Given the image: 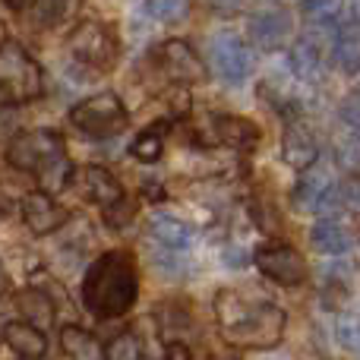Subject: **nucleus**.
Returning <instances> with one entry per match:
<instances>
[{"mask_svg": "<svg viewBox=\"0 0 360 360\" xmlns=\"http://www.w3.org/2000/svg\"><path fill=\"white\" fill-rule=\"evenodd\" d=\"M215 323H218V335L231 348L269 351L285 338L288 316L269 297L247 300L240 291L224 288L215 297Z\"/></svg>", "mask_w": 360, "mask_h": 360, "instance_id": "nucleus-1", "label": "nucleus"}, {"mask_svg": "<svg viewBox=\"0 0 360 360\" xmlns=\"http://www.w3.org/2000/svg\"><path fill=\"white\" fill-rule=\"evenodd\" d=\"M82 307L95 319H120L139 297V262L130 250H108L86 269L79 288Z\"/></svg>", "mask_w": 360, "mask_h": 360, "instance_id": "nucleus-2", "label": "nucleus"}, {"mask_svg": "<svg viewBox=\"0 0 360 360\" xmlns=\"http://www.w3.org/2000/svg\"><path fill=\"white\" fill-rule=\"evenodd\" d=\"M67 48L73 54V63L79 70H86L89 79L111 73L120 60V35L111 22L105 19H79L73 25V32L67 35Z\"/></svg>", "mask_w": 360, "mask_h": 360, "instance_id": "nucleus-3", "label": "nucleus"}, {"mask_svg": "<svg viewBox=\"0 0 360 360\" xmlns=\"http://www.w3.org/2000/svg\"><path fill=\"white\" fill-rule=\"evenodd\" d=\"M0 92L13 105H29V101L41 98L44 92V76L38 60L10 38L0 44Z\"/></svg>", "mask_w": 360, "mask_h": 360, "instance_id": "nucleus-4", "label": "nucleus"}, {"mask_svg": "<svg viewBox=\"0 0 360 360\" xmlns=\"http://www.w3.org/2000/svg\"><path fill=\"white\" fill-rule=\"evenodd\" d=\"M70 124L92 139H114L130 127V111L124 108L120 95L98 92L70 108Z\"/></svg>", "mask_w": 360, "mask_h": 360, "instance_id": "nucleus-5", "label": "nucleus"}, {"mask_svg": "<svg viewBox=\"0 0 360 360\" xmlns=\"http://www.w3.org/2000/svg\"><path fill=\"white\" fill-rule=\"evenodd\" d=\"M60 155H67V143H63L60 133L48 130V127L16 133L6 143V162H10V168L25 171V174H35V171H41L44 165H51Z\"/></svg>", "mask_w": 360, "mask_h": 360, "instance_id": "nucleus-6", "label": "nucleus"}, {"mask_svg": "<svg viewBox=\"0 0 360 360\" xmlns=\"http://www.w3.org/2000/svg\"><path fill=\"white\" fill-rule=\"evenodd\" d=\"M256 269L262 272V278L275 281L281 288H300L310 278V266H307L304 253L297 247H291L288 240H266L256 247L253 253Z\"/></svg>", "mask_w": 360, "mask_h": 360, "instance_id": "nucleus-7", "label": "nucleus"}, {"mask_svg": "<svg viewBox=\"0 0 360 360\" xmlns=\"http://www.w3.org/2000/svg\"><path fill=\"white\" fill-rule=\"evenodd\" d=\"M212 70L228 86H243L253 73V54L237 32H215L209 41Z\"/></svg>", "mask_w": 360, "mask_h": 360, "instance_id": "nucleus-8", "label": "nucleus"}, {"mask_svg": "<svg viewBox=\"0 0 360 360\" xmlns=\"http://www.w3.org/2000/svg\"><path fill=\"white\" fill-rule=\"evenodd\" d=\"M152 60H155L158 73L168 76V79L174 82L177 89L205 82V76H209L202 57L193 51V44L180 41V38H168V41H162L155 48V54H152Z\"/></svg>", "mask_w": 360, "mask_h": 360, "instance_id": "nucleus-9", "label": "nucleus"}, {"mask_svg": "<svg viewBox=\"0 0 360 360\" xmlns=\"http://www.w3.org/2000/svg\"><path fill=\"white\" fill-rule=\"evenodd\" d=\"M247 38L259 51H278L291 38V13L281 4L256 6L247 19Z\"/></svg>", "mask_w": 360, "mask_h": 360, "instance_id": "nucleus-10", "label": "nucleus"}, {"mask_svg": "<svg viewBox=\"0 0 360 360\" xmlns=\"http://www.w3.org/2000/svg\"><path fill=\"white\" fill-rule=\"evenodd\" d=\"M19 212H22L25 228H29L35 237L54 234V231H60L63 224L73 218V212L63 209V205H57L54 199L44 196V193H38V190L25 193L22 202H19Z\"/></svg>", "mask_w": 360, "mask_h": 360, "instance_id": "nucleus-11", "label": "nucleus"}, {"mask_svg": "<svg viewBox=\"0 0 360 360\" xmlns=\"http://www.w3.org/2000/svg\"><path fill=\"white\" fill-rule=\"evenodd\" d=\"M281 158L291 165L294 171L304 174L307 168H313L319 158L316 136L300 124V117H285V133H281Z\"/></svg>", "mask_w": 360, "mask_h": 360, "instance_id": "nucleus-12", "label": "nucleus"}, {"mask_svg": "<svg viewBox=\"0 0 360 360\" xmlns=\"http://www.w3.org/2000/svg\"><path fill=\"white\" fill-rule=\"evenodd\" d=\"M149 240H152V247L165 250V253L186 256L193 243V228L186 221H180L177 215L158 212V215L149 218Z\"/></svg>", "mask_w": 360, "mask_h": 360, "instance_id": "nucleus-13", "label": "nucleus"}, {"mask_svg": "<svg viewBox=\"0 0 360 360\" xmlns=\"http://www.w3.org/2000/svg\"><path fill=\"white\" fill-rule=\"evenodd\" d=\"M212 133H215V139L224 149H234V152H253L262 139L259 127L250 117H237V114H218L212 120Z\"/></svg>", "mask_w": 360, "mask_h": 360, "instance_id": "nucleus-14", "label": "nucleus"}, {"mask_svg": "<svg viewBox=\"0 0 360 360\" xmlns=\"http://www.w3.org/2000/svg\"><path fill=\"white\" fill-rule=\"evenodd\" d=\"M332 174L326 168H307L304 174H300L297 186L291 190V205L294 212H300V215H313V212L319 209V202H323V196L332 190Z\"/></svg>", "mask_w": 360, "mask_h": 360, "instance_id": "nucleus-15", "label": "nucleus"}, {"mask_svg": "<svg viewBox=\"0 0 360 360\" xmlns=\"http://www.w3.org/2000/svg\"><path fill=\"white\" fill-rule=\"evenodd\" d=\"M288 60H291V70L304 82H319V79H323V70H326L323 44H319V38H313L310 32H307V35H300L297 41L291 44Z\"/></svg>", "mask_w": 360, "mask_h": 360, "instance_id": "nucleus-16", "label": "nucleus"}, {"mask_svg": "<svg viewBox=\"0 0 360 360\" xmlns=\"http://www.w3.org/2000/svg\"><path fill=\"white\" fill-rule=\"evenodd\" d=\"M0 338H4L6 348L13 351V360H41L48 354V338H44V332L32 329V326L19 323V319L16 323H6Z\"/></svg>", "mask_w": 360, "mask_h": 360, "instance_id": "nucleus-17", "label": "nucleus"}, {"mask_svg": "<svg viewBox=\"0 0 360 360\" xmlns=\"http://www.w3.org/2000/svg\"><path fill=\"white\" fill-rule=\"evenodd\" d=\"M82 193H86L95 205H101V209H111L114 202H120V199L127 196L124 184L108 168H101V165H89V168L82 171Z\"/></svg>", "mask_w": 360, "mask_h": 360, "instance_id": "nucleus-18", "label": "nucleus"}, {"mask_svg": "<svg viewBox=\"0 0 360 360\" xmlns=\"http://www.w3.org/2000/svg\"><path fill=\"white\" fill-rule=\"evenodd\" d=\"M354 13H351V19H345V22H338L335 29H332V54H335L338 67L348 76H357V70H360V41H357Z\"/></svg>", "mask_w": 360, "mask_h": 360, "instance_id": "nucleus-19", "label": "nucleus"}, {"mask_svg": "<svg viewBox=\"0 0 360 360\" xmlns=\"http://www.w3.org/2000/svg\"><path fill=\"white\" fill-rule=\"evenodd\" d=\"M16 310L22 313L19 323L32 326V329H38V332L51 329L54 319H57V307L51 304L41 291H35V288H22V291H16Z\"/></svg>", "mask_w": 360, "mask_h": 360, "instance_id": "nucleus-20", "label": "nucleus"}, {"mask_svg": "<svg viewBox=\"0 0 360 360\" xmlns=\"http://www.w3.org/2000/svg\"><path fill=\"white\" fill-rule=\"evenodd\" d=\"M310 243L323 256H345L351 250V231L335 218H319L310 228Z\"/></svg>", "mask_w": 360, "mask_h": 360, "instance_id": "nucleus-21", "label": "nucleus"}, {"mask_svg": "<svg viewBox=\"0 0 360 360\" xmlns=\"http://www.w3.org/2000/svg\"><path fill=\"white\" fill-rule=\"evenodd\" d=\"M165 136H168V124H165V120H155V124L143 127L130 143V155L143 165H155L158 158L165 155Z\"/></svg>", "mask_w": 360, "mask_h": 360, "instance_id": "nucleus-22", "label": "nucleus"}, {"mask_svg": "<svg viewBox=\"0 0 360 360\" xmlns=\"http://www.w3.org/2000/svg\"><path fill=\"white\" fill-rule=\"evenodd\" d=\"M60 348L67 360H105L98 338L86 332L82 326H63L60 329Z\"/></svg>", "mask_w": 360, "mask_h": 360, "instance_id": "nucleus-23", "label": "nucleus"}, {"mask_svg": "<svg viewBox=\"0 0 360 360\" xmlns=\"http://www.w3.org/2000/svg\"><path fill=\"white\" fill-rule=\"evenodd\" d=\"M35 180H38V193H44V196L54 199L57 193H63L73 184V162H70V155L54 158L41 171H35Z\"/></svg>", "mask_w": 360, "mask_h": 360, "instance_id": "nucleus-24", "label": "nucleus"}, {"mask_svg": "<svg viewBox=\"0 0 360 360\" xmlns=\"http://www.w3.org/2000/svg\"><path fill=\"white\" fill-rule=\"evenodd\" d=\"M10 10L22 13L25 22L35 25V29H54L70 13V4H44V0H38V4H10Z\"/></svg>", "mask_w": 360, "mask_h": 360, "instance_id": "nucleus-25", "label": "nucleus"}, {"mask_svg": "<svg viewBox=\"0 0 360 360\" xmlns=\"http://www.w3.org/2000/svg\"><path fill=\"white\" fill-rule=\"evenodd\" d=\"M105 360H143V338H139V332H120L108 345Z\"/></svg>", "mask_w": 360, "mask_h": 360, "instance_id": "nucleus-26", "label": "nucleus"}, {"mask_svg": "<svg viewBox=\"0 0 360 360\" xmlns=\"http://www.w3.org/2000/svg\"><path fill=\"white\" fill-rule=\"evenodd\" d=\"M139 10L146 13V16H152L155 22H162V25H174L180 22V19L190 13V4H174V0H162V4H143Z\"/></svg>", "mask_w": 360, "mask_h": 360, "instance_id": "nucleus-27", "label": "nucleus"}, {"mask_svg": "<svg viewBox=\"0 0 360 360\" xmlns=\"http://www.w3.org/2000/svg\"><path fill=\"white\" fill-rule=\"evenodd\" d=\"M297 10L304 13V16L310 19V22L323 25V29H335V25H338L335 19L342 16L345 6H338V4H319V0H316V4H300Z\"/></svg>", "mask_w": 360, "mask_h": 360, "instance_id": "nucleus-28", "label": "nucleus"}, {"mask_svg": "<svg viewBox=\"0 0 360 360\" xmlns=\"http://www.w3.org/2000/svg\"><path fill=\"white\" fill-rule=\"evenodd\" d=\"M133 218H136V202H133L130 196H124L120 202H114L111 209H105V221H108V228H114V231L130 228Z\"/></svg>", "mask_w": 360, "mask_h": 360, "instance_id": "nucleus-29", "label": "nucleus"}, {"mask_svg": "<svg viewBox=\"0 0 360 360\" xmlns=\"http://www.w3.org/2000/svg\"><path fill=\"white\" fill-rule=\"evenodd\" d=\"M357 92L345 95L342 105H338V124L348 130V136H357Z\"/></svg>", "mask_w": 360, "mask_h": 360, "instance_id": "nucleus-30", "label": "nucleus"}, {"mask_svg": "<svg viewBox=\"0 0 360 360\" xmlns=\"http://www.w3.org/2000/svg\"><path fill=\"white\" fill-rule=\"evenodd\" d=\"M335 338H338V345H342L345 351L354 354L357 351V326H354V319H342V323L335 326Z\"/></svg>", "mask_w": 360, "mask_h": 360, "instance_id": "nucleus-31", "label": "nucleus"}, {"mask_svg": "<svg viewBox=\"0 0 360 360\" xmlns=\"http://www.w3.org/2000/svg\"><path fill=\"white\" fill-rule=\"evenodd\" d=\"M221 259H224V266L228 269H247L250 266V253L240 247V243H237V247L234 243H228V247L221 250Z\"/></svg>", "mask_w": 360, "mask_h": 360, "instance_id": "nucleus-32", "label": "nucleus"}, {"mask_svg": "<svg viewBox=\"0 0 360 360\" xmlns=\"http://www.w3.org/2000/svg\"><path fill=\"white\" fill-rule=\"evenodd\" d=\"M16 111L10 105H0V146H6L13 136H16Z\"/></svg>", "mask_w": 360, "mask_h": 360, "instance_id": "nucleus-33", "label": "nucleus"}, {"mask_svg": "<svg viewBox=\"0 0 360 360\" xmlns=\"http://www.w3.org/2000/svg\"><path fill=\"white\" fill-rule=\"evenodd\" d=\"M143 196L149 199V202H165V196H168V193H165V186H158V184H146L143 186Z\"/></svg>", "mask_w": 360, "mask_h": 360, "instance_id": "nucleus-34", "label": "nucleus"}, {"mask_svg": "<svg viewBox=\"0 0 360 360\" xmlns=\"http://www.w3.org/2000/svg\"><path fill=\"white\" fill-rule=\"evenodd\" d=\"M0 291H6V269H4V262H0Z\"/></svg>", "mask_w": 360, "mask_h": 360, "instance_id": "nucleus-35", "label": "nucleus"}, {"mask_svg": "<svg viewBox=\"0 0 360 360\" xmlns=\"http://www.w3.org/2000/svg\"><path fill=\"white\" fill-rule=\"evenodd\" d=\"M6 41V25H4V19H0V44Z\"/></svg>", "mask_w": 360, "mask_h": 360, "instance_id": "nucleus-36", "label": "nucleus"}]
</instances>
